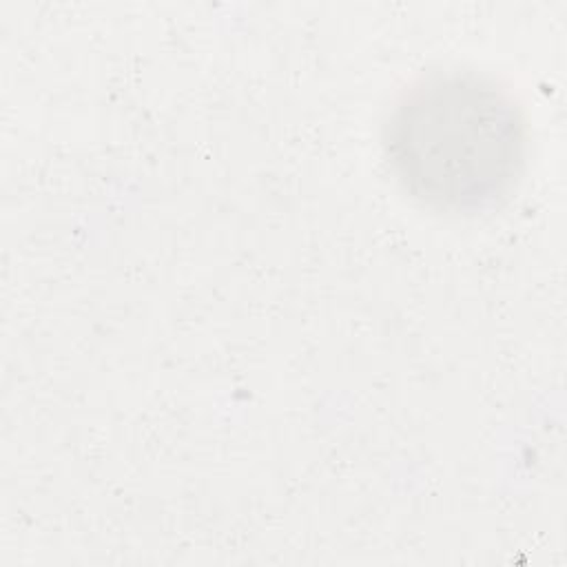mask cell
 Wrapping results in <instances>:
<instances>
[{"mask_svg": "<svg viewBox=\"0 0 567 567\" xmlns=\"http://www.w3.org/2000/svg\"><path fill=\"white\" fill-rule=\"evenodd\" d=\"M396 184L436 213L474 215L503 202L527 162V122L514 95L472 69L416 78L381 128Z\"/></svg>", "mask_w": 567, "mask_h": 567, "instance_id": "obj_1", "label": "cell"}]
</instances>
